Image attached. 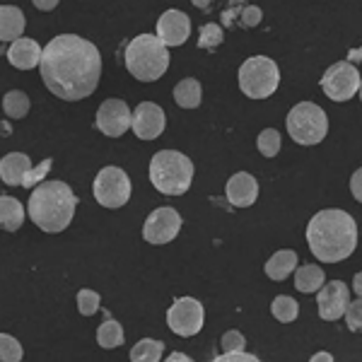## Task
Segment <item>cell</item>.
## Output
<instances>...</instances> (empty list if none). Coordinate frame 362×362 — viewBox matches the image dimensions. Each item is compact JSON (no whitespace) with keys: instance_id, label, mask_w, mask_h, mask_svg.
<instances>
[{"instance_id":"cell-1","label":"cell","mask_w":362,"mask_h":362,"mask_svg":"<svg viewBox=\"0 0 362 362\" xmlns=\"http://www.w3.org/2000/svg\"><path fill=\"white\" fill-rule=\"evenodd\" d=\"M42 80L63 102H80L97 90L102 78V54L78 34H58L42 49Z\"/></svg>"},{"instance_id":"cell-2","label":"cell","mask_w":362,"mask_h":362,"mask_svg":"<svg viewBox=\"0 0 362 362\" xmlns=\"http://www.w3.org/2000/svg\"><path fill=\"white\" fill-rule=\"evenodd\" d=\"M309 251L324 264H341L358 247V223L341 208L319 210L307 225Z\"/></svg>"},{"instance_id":"cell-3","label":"cell","mask_w":362,"mask_h":362,"mask_svg":"<svg viewBox=\"0 0 362 362\" xmlns=\"http://www.w3.org/2000/svg\"><path fill=\"white\" fill-rule=\"evenodd\" d=\"M78 210V196L66 181H44L29 194L27 215L42 232L58 235L73 223Z\"/></svg>"},{"instance_id":"cell-4","label":"cell","mask_w":362,"mask_h":362,"mask_svg":"<svg viewBox=\"0 0 362 362\" xmlns=\"http://www.w3.org/2000/svg\"><path fill=\"white\" fill-rule=\"evenodd\" d=\"M126 68L140 83H155L169 68V46L157 34H138L126 44Z\"/></svg>"},{"instance_id":"cell-5","label":"cell","mask_w":362,"mask_h":362,"mask_svg":"<svg viewBox=\"0 0 362 362\" xmlns=\"http://www.w3.org/2000/svg\"><path fill=\"white\" fill-rule=\"evenodd\" d=\"M194 162L179 150H160L150 160V181L162 196H184L194 184Z\"/></svg>"},{"instance_id":"cell-6","label":"cell","mask_w":362,"mask_h":362,"mask_svg":"<svg viewBox=\"0 0 362 362\" xmlns=\"http://www.w3.org/2000/svg\"><path fill=\"white\" fill-rule=\"evenodd\" d=\"M288 133L297 145H317L329 136V116L314 102H300L288 114Z\"/></svg>"},{"instance_id":"cell-7","label":"cell","mask_w":362,"mask_h":362,"mask_svg":"<svg viewBox=\"0 0 362 362\" xmlns=\"http://www.w3.org/2000/svg\"><path fill=\"white\" fill-rule=\"evenodd\" d=\"M280 70L268 56H251L239 68V90L251 99H266L278 90Z\"/></svg>"},{"instance_id":"cell-8","label":"cell","mask_w":362,"mask_h":362,"mask_svg":"<svg viewBox=\"0 0 362 362\" xmlns=\"http://www.w3.org/2000/svg\"><path fill=\"white\" fill-rule=\"evenodd\" d=\"M92 194H95V201L102 208L116 210V208H124L131 201L133 186L128 174L121 167H104L95 177Z\"/></svg>"},{"instance_id":"cell-9","label":"cell","mask_w":362,"mask_h":362,"mask_svg":"<svg viewBox=\"0 0 362 362\" xmlns=\"http://www.w3.org/2000/svg\"><path fill=\"white\" fill-rule=\"evenodd\" d=\"M203 321H206V309L196 297H179L174 305L167 309V326L172 334L181 338H191L201 334Z\"/></svg>"},{"instance_id":"cell-10","label":"cell","mask_w":362,"mask_h":362,"mask_svg":"<svg viewBox=\"0 0 362 362\" xmlns=\"http://www.w3.org/2000/svg\"><path fill=\"white\" fill-rule=\"evenodd\" d=\"M321 90L334 102H348L360 92V73L353 63L338 61L321 75Z\"/></svg>"},{"instance_id":"cell-11","label":"cell","mask_w":362,"mask_h":362,"mask_svg":"<svg viewBox=\"0 0 362 362\" xmlns=\"http://www.w3.org/2000/svg\"><path fill=\"white\" fill-rule=\"evenodd\" d=\"M179 232H181V215L179 210L169 206L155 208L143 225V239L148 244H157V247L174 242Z\"/></svg>"},{"instance_id":"cell-12","label":"cell","mask_w":362,"mask_h":362,"mask_svg":"<svg viewBox=\"0 0 362 362\" xmlns=\"http://www.w3.org/2000/svg\"><path fill=\"white\" fill-rule=\"evenodd\" d=\"M131 109L124 99H107L102 107L97 109L95 126L107 138H121L131 128Z\"/></svg>"},{"instance_id":"cell-13","label":"cell","mask_w":362,"mask_h":362,"mask_svg":"<svg viewBox=\"0 0 362 362\" xmlns=\"http://www.w3.org/2000/svg\"><path fill=\"white\" fill-rule=\"evenodd\" d=\"M350 302V290L343 280H329L317 290V307H319V317L324 321H338L343 319Z\"/></svg>"},{"instance_id":"cell-14","label":"cell","mask_w":362,"mask_h":362,"mask_svg":"<svg viewBox=\"0 0 362 362\" xmlns=\"http://www.w3.org/2000/svg\"><path fill=\"white\" fill-rule=\"evenodd\" d=\"M167 126L165 112L160 104L155 102H143L136 107V112L131 114V128L140 140H155L162 136Z\"/></svg>"},{"instance_id":"cell-15","label":"cell","mask_w":362,"mask_h":362,"mask_svg":"<svg viewBox=\"0 0 362 362\" xmlns=\"http://www.w3.org/2000/svg\"><path fill=\"white\" fill-rule=\"evenodd\" d=\"M157 37L165 46H181L191 37V20L181 10H167L157 20Z\"/></svg>"},{"instance_id":"cell-16","label":"cell","mask_w":362,"mask_h":362,"mask_svg":"<svg viewBox=\"0 0 362 362\" xmlns=\"http://www.w3.org/2000/svg\"><path fill=\"white\" fill-rule=\"evenodd\" d=\"M225 196L235 208H249L259 198V181L254 179V174L249 172H237L227 179L225 184Z\"/></svg>"},{"instance_id":"cell-17","label":"cell","mask_w":362,"mask_h":362,"mask_svg":"<svg viewBox=\"0 0 362 362\" xmlns=\"http://www.w3.org/2000/svg\"><path fill=\"white\" fill-rule=\"evenodd\" d=\"M39 58H42V49L34 39H27V37H20L10 44L8 49V61L13 68H20V70H32L39 66Z\"/></svg>"},{"instance_id":"cell-18","label":"cell","mask_w":362,"mask_h":362,"mask_svg":"<svg viewBox=\"0 0 362 362\" xmlns=\"http://www.w3.org/2000/svg\"><path fill=\"white\" fill-rule=\"evenodd\" d=\"M32 169V160L25 153H8L0 160V179L8 186H22L27 172Z\"/></svg>"},{"instance_id":"cell-19","label":"cell","mask_w":362,"mask_h":362,"mask_svg":"<svg viewBox=\"0 0 362 362\" xmlns=\"http://www.w3.org/2000/svg\"><path fill=\"white\" fill-rule=\"evenodd\" d=\"M27 27L25 13L15 5H0V42H15Z\"/></svg>"},{"instance_id":"cell-20","label":"cell","mask_w":362,"mask_h":362,"mask_svg":"<svg viewBox=\"0 0 362 362\" xmlns=\"http://www.w3.org/2000/svg\"><path fill=\"white\" fill-rule=\"evenodd\" d=\"M295 268H297V254H295V251L293 249H280L266 261L264 271H266V276L271 280H278V283H280V280L290 278V273H293Z\"/></svg>"},{"instance_id":"cell-21","label":"cell","mask_w":362,"mask_h":362,"mask_svg":"<svg viewBox=\"0 0 362 362\" xmlns=\"http://www.w3.org/2000/svg\"><path fill=\"white\" fill-rule=\"evenodd\" d=\"M25 206L13 196H0V230L17 232L25 223Z\"/></svg>"},{"instance_id":"cell-22","label":"cell","mask_w":362,"mask_h":362,"mask_svg":"<svg viewBox=\"0 0 362 362\" xmlns=\"http://www.w3.org/2000/svg\"><path fill=\"white\" fill-rule=\"evenodd\" d=\"M326 283V276L321 271V266L317 264H305L300 268H295V288L305 295H312L317 293L321 285Z\"/></svg>"},{"instance_id":"cell-23","label":"cell","mask_w":362,"mask_h":362,"mask_svg":"<svg viewBox=\"0 0 362 362\" xmlns=\"http://www.w3.org/2000/svg\"><path fill=\"white\" fill-rule=\"evenodd\" d=\"M203 99V87L196 78H184L181 83L174 87V102L181 109H196Z\"/></svg>"},{"instance_id":"cell-24","label":"cell","mask_w":362,"mask_h":362,"mask_svg":"<svg viewBox=\"0 0 362 362\" xmlns=\"http://www.w3.org/2000/svg\"><path fill=\"white\" fill-rule=\"evenodd\" d=\"M126 336H124V326L116 319H104V324L97 329V343L104 350H114L119 346H124Z\"/></svg>"},{"instance_id":"cell-25","label":"cell","mask_w":362,"mask_h":362,"mask_svg":"<svg viewBox=\"0 0 362 362\" xmlns=\"http://www.w3.org/2000/svg\"><path fill=\"white\" fill-rule=\"evenodd\" d=\"M165 355V343L155 341V338H143L131 348V360L133 362H157Z\"/></svg>"},{"instance_id":"cell-26","label":"cell","mask_w":362,"mask_h":362,"mask_svg":"<svg viewBox=\"0 0 362 362\" xmlns=\"http://www.w3.org/2000/svg\"><path fill=\"white\" fill-rule=\"evenodd\" d=\"M29 97L22 90H10L8 95L3 97V112L10 119H25L29 114Z\"/></svg>"},{"instance_id":"cell-27","label":"cell","mask_w":362,"mask_h":362,"mask_svg":"<svg viewBox=\"0 0 362 362\" xmlns=\"http://www.w3.org/2000/svg\"><path fill=\"white\" fill-rule=\"evenodd\" d=\"M271 312H273V317L280 321V324H290V321H295L297 317H300V305H297L295 297L278 295L276 300H273V305H271Z\"/></svg>"},{"instance_id":"cell-28","label":"cell","mask_w":362,"mask_h":362,"mask_svg":"<svg viewBox=\"0 0 362 362\" xmlns=\"http://www.w3.org/2000/svg\"><path fill=\"white\" fill-rule=\"evenodd\" d=\"M259 153L264 157H276L280 153V145H283V140H280V133L276 128H264L259 136Z\"/></svg>"},{"instance_id":"cell-29","label":"cell","mask_w":362,"mask_h":362,"mask_svg":"<svg viewBox=\"0 0 362 362\" xmlns=\"http://www.w3.org/2000/svg\"><path fill=\"white\" fill-rule=\"evenodd\" d=\"M22 355H25V350L15 336L0 334V362H20Z\"/></svg>"},{"instance_id":"cell-30","label":"cell","mask_w":362,"mask_h":362,"mask_svg":"<svg viewBox=\"0 0 362 362\" xmlns=\"http://www.w3.org/2000/svg\"><path fill=\"white\" fill-rule=\"evenodd\" d=\"M225 39L223 34V27L215 25V22H208V25L201 27V34H198V46L201 49H215V46H220Z\"/></svg>"},{"instance_id":"cell-31","label":"cell","mask_w":362,"mask_h":362,"mask_svg":"<svg viewBox=\"0 0 362 362\" xmlns=\"http://www.w3.org/2000/svg\"><path fill=\"white\" fill-rule=\"evenodd\" d=\"M99 305H102V297H99L95 290L83 288L78 293V309L83 317H92V314L99 312Z\"/></svg>"},{"instance_id":"cell-32","label":"cell","mask_w":362,"mask_h":362,"mask_svg":"<svg viewBox=\"0 0 362 362\" xmlns=\"http://www.w3.org/2000/svg\"><path fill=\"white\" fill-rule=\"evenodd\" d=\"M343 319H346L348 329L353 331V334H358V331L362 329V300L358 297V300H350L346 312H343Z\"/></svg>"},{"instance_id":"cell-33","label":"cell","mask_w":362,"mask_h":362,"mask_svg":"<svg viewBox=\"0 0 362 362\" xmlns=\"http://www.w3.org/2000/svg\"><path fill=\"white\" fill-rule=\"evenodd\" d=\"M51 165H54V162H51V160H44L39 167H32V169H29V172H27L25 181H22V186H25V189H34V186H37L39 181H42V179L46 177V174H49Z\"/></svg>"},{"instance_id":"cell-34","label":"cell","mask_w":362,"mask_h":362,"mask_svg":"<svg viewBox=\"0 0 362 362\" xmlns=\"http://www.w3.org/2000/svg\"><path fill=\"white\" fill-rule=\"evenodd\" d=\"M220 348L223 350H242V348H247V338H244V334H239V331L232 329L220 338Z\"/></svg>"},{"instance_id":"cell-35","label":"cell","mask_w":362,"mask_h":362,"mask_svg":"<svg viewBox=\"0 0 362 362\" xmlns=\"http://www.w3.org/2000/svg\"><path fill=\"white\" fill-rule=\"evenodd\" d=\"M218 362H256L259 358H256L254 353H247V350H223V353L215 358Z\"/></svg>"},{"instance_id":"cell-36","label":"cell","mask_w":362,"mask_h":362,"mask_svg":"<svg viewBox=\"0 0 362 362\" xmlns=\"http://www.w3.org/2000/svg\"><path fill=\"white\" fill-rule=\"evenodd\" d=\"M261 17H264V13H261V8H256V5H251V8H244L242 13V22L244 27H256L261 22Z\"/></svg>"},{"instance_id":"cell-37","label":"cell","mask_w":362,"mask_h":362,"mask_svg":"<svg viewBox=\"0 0 362 362\" xmlns=\"http://www.w3.org/2000/svg\"><path fill=\"white\" fill-rule=\"evenodd\" d=\"M350 191H353L355 201H362V169H355L353 179H350Z\"/></svg>"},{"instance_id":"cell-38","label":"cell","mask_w":362,"mask_h":362,"mask_svg":"<svg viewBox=\"0 0 362 362\" xmlns=\"http://www.w3.org/2000/svg\"><path fill=\"white\" fill-rule=\"evenodd\" d=\"M34 3V8H39V10H44V13H49V10H54L61 0H32Z\"/></svg>"},{"instance_id":"cell-39","label":"cell","mask_w":362,"mask_h":362,"mask_svg":"<svg viewBox=\"0 0 362 362\" xmlns=\"http://www.w3.org/2000/svg\"><path fill=\"white\" fill-rule=\"evenodd\" d=\"M353 293L358 295V297L362 295V276H360V273H358V276L353 278Z\"/></svg>"},{"instance_id":"cell-40","label":"cell","mask_w":362,"mask_h":362,"mask_svg":"<svg viewBox=\"0 0 362 362\" xmlns=\"http://www.w3.org/2000/svg\"><path fill=\"white\" fill-rule=\"evenodd\" d=\"M167 360H169V362H189L191 358H189V355H184V353H172Z\"/></svg>"},{"instance_id":"cell-41","label":"cell","mask_w":362,"mask_h":362,"mask_svg":"<svg viewBox=\"0 0 362 362\" xmlns=\"http://www.w3.org/2000/svg\"><path fill=\"white\" fill-rule=\"evenodd\" d=\"M312 360L314 362H319V360H334V355H331V353H317V355H312Z\"/></svg>"},{"instance_id":"cell-42","label":"cell","mask_w":362,"mask_h":362,"mask_svg":"<svg viewBox=\"0 0 362 362\" xmlns=\"http://www.w3.org/2000/svg\"><path fill=\"white\" fill-rule=\"evenodd\" d=\"M358 61H360V49H353V51H350V61L348 63H353V66H355Z\"/></svg>"},{"instance_id":"cell-43","label":"cell","mask_w":362,"mask_h":362,"mask_svg":"<svg viewBox=\"0 0 362 362\" xmlns=\"http://www.w3.org/2000/svg\"><path fill=\"white\" fill-rule=\"evenodd\" d=\"M191 3L196 5V8H201V10H206L208 5H210V0H191Z\"/></svg>"}]
</instances>
